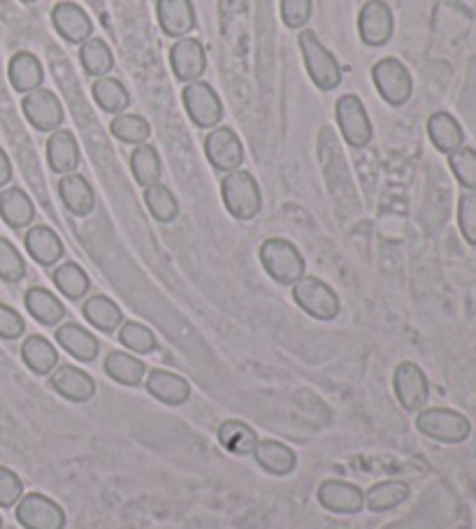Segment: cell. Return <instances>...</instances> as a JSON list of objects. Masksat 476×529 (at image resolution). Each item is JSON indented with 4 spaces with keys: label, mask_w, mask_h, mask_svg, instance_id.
<instances>
[{
    "label": "cell",
    "mask_w": 476,
    "mask_h": 529,
    "mask_svg": "<svg viewBox=\"0 0 476 529\" xmlns=\"http://www.w3.org/2000/svg\"><path fill=\"white\" fill-rule=\"evenodd\" d=\"M298 45L305 70L319 91H335L342 84V65L314 31H302Z\"/></svg>",
    "instance_id": "obj_1"
},
{
    "label": "cell",
    "mask_w": 476,
    "mask_h": 529,
    "mask_svg": "<svg viewBox=\"0 0 476 529\" xmlns=\"http://www.w3.org/2000/svg\"><path fill=\"white\" fill-rule=\"evenodd\" d=\"M221 198L228 214L237 221H251L261 214V186L247 170H233L221 179Z\"/></svg>",
    "instance_id": "obj_2"
},
{
    "label": "cell",
    "mask_w": 476,
    "mask_h": 529,
    "mask_svg": "<svg viewBox=\"0 0 476 529\" xmlns=\"http://www.w3.org/2000/svg\"><path fill=\"white\" fill-rule=\"evenodd\" d=\"M258 258H261V265L268 272V277L281 286H293L295 281L305 277V258H302L298 246L284 237L265 239L261 251H258Z\"/></svg>",
    "instance_id": "obj_3"
},
{
    "label": "cell",
    "mask_w": 476,
    "mask_h": 529,
    "mask_svg": "<svg viewBox=\"0 0 476 529\" xmlns=\"http://www.w3.org/2000/svg\"><path fill=\"white\" fill-rule=\"evenodd\" d=\"M416 430L423 437L442 441V444H460V441L470 437L472 423L460 411L435 407L418 411Z\"/></svg>",
    "instance_id": "obj_4"
},
{
    "label": "cell",
    "mask_w": 476,
    "mask_h": 529,
    "mask_svg": "<svg viewBox=\"0 0 476 529\" xmlns=\"http://www.w3.org/2000/svg\"><path fill=\"white\" fill-rule=\"evenodd\" d=\"M293 300L298 307L305 311L307 316L316 318V321H333L340 314V297L330 288L326 281L319 277H302L295 281Z\"/></svg>",
    "instance_id": "obj_5"
},
{
    "label": "cell",
    "mask_w": 476,
    "mask_h": 529,
    "mask_svg": "<svg viewBox=\"0 0 476 529\" xmlns=\"http://www.w3.org/2000/svg\"><path fill=\"white\" fill-rule=\"evenodd\" d=\"M335 119L344 142L353 149H365L372 142V121L363 100L356 93H344L335 103Z\"/></svg>",
    "instance_id": "obj_6"
},
{
    "label": "cell",
    "mask_w": 476,
    "mask_h": 529,
    "mask_svg": "<svg viewBox=\"0 0 476 529\" xmlns=\"http://www.w3.org/2000/svg\"><path fill=\"white\" fill-rule=\"evenodd\" d=\"M182 103L184 110L189 114V119L193 126L198 128H216L223 119V103L219 98V93L214 91L212 84L198 82L186 84L182 89Z\"/></svg>",
    "instance_id": "obj_7"
},
{
    "label": "cell",
    "mask_w": 476,
    "mask_h": 529,
    "mask_svg": "<svg viewBox=\"0 0 476 529\" xmlns=\"http://www.w3.org/2000/svg\"><path fill=\"white\" fill-rule=\"evenodd\" d=\"M372 82L374 89L379 91V96L391 107H402L409 103L411 91H414V82H411V75L405 68V63L393 59V56L374 63Z\"/></svg>",
    "instance_id": "obj_8"
},
{
    "label": "cell",
    "mask_w": 476,
    "mask_h": 529,
    "mask_svg": "<svg viewBox=\"0 0 476 529\" xmlns=\"http://www.w3.org/2000/svg\"><path fill=\"white\" fill-rule=\"evenodd\" d=\"M205 156L209 165L216 172H233V170H240V165L244 163V147H242V140L237 137V133L233 128H226V126H216L207 133L205 142Z\"/></svg>",
    "instance_id": "obj_9"
},
{
    "label": "cell",
    "mask_w": 476,
    "mask_h": 529,
    "mask_svg": "<svg viewBox=\"0 0 476 529\" xmlns=\"http://www.w3.org/2000/svg\"><path fill=\"white\" fill-rule=\"evenodd\" d=\"M17 520L24 529H63L66 511L42 492H28L17 502Z\"/></svg>",
    "instance_id": "obj_10"
},
{
    "label": "cell",
    "mask_w": 476,
    "mask_h": 529,
    "mask_svg": "<svg viewBox=\"0 0 476 529\" xmlns=\"http://www.w3.org/2000/svg\"><path fill=\"white\" fill-rule=\"evenodd\" d=\"M21 112H24L26 121L40 133H54L66 121V112H63L59 96L49 89L26 93L24 100H21Z\"/></svg>",
    "instance_id": "obj_11"
},
{
    "label": "cell",
    "mask_w": 476,
    "mask_h": 529,
    "mask_svg": "<svg viewBox=\"0 0 476 529\" xmlns=\"http://www.w3.org/2000/svg\"><path fill=\"white\" fill-rule=\"evenodd\" d=\"M393 388L400 407L405 411H421L430 397L428 376L416 362H400L393 374Z\"/></svg>",
    "instance_id": "obj_12"
},
{
    "label": "cell",
    "mask_w": 476,
    "mask_h": 529,
    "mask_svg": "<svg viewBox=\"0 0 476 529\" xmlns=\"http://www.w3.org/2000/svg\"><path fill=\"white\" fill-rule=\"evenodd\" d=\"M393 10L384 0H367L358 14V35L367 47H384L393 38Z\"/></svg>",
    "instance_id": "obj_13"
},
{
    "label": "cell",
    "mask_w": 476,
    "mask_h": 529,
    "mask_svg": "<svg viewBox=\"0 0 476 529\" xmlns=\"http://www.w3.org/2000/svg\"><path fill=\"white\" fill-rule=\"evenodd\" d=\"M170 68L179 82H198L207 70V54L203 42L193 38V35L179 38L175 45L170 47Z\"/></svg>",
    "instance_id": "obj_14"
},
{
    "label": "cell",
    "mask_w": 476,
    "mask_h": 529,
    "mask_svg": "<svg viewBox=\"0 0 476 529\" xmlns=\"http://www.w3.org/2000/svg\"><path fill=\"white\" fill-rule=\"evenodd\" d=\"M52 24L54 31L70 45H82V42L93 38L91 17L82 5L72 3V0H61V3L54 5Z\"/></svg>",
    "instance_id": "obj_15"
},
{
    "label": "cell",
    "mask_w": 476,
    "mask_h": 529,
    "mask_svg": "<svg viewBox=\"0 0 476 529\" xmlns=\"http://www.w3.org/2000/svg\"><path fill=\"white\" fill-rule=\"evenodd\" d=\"M156 19L168 38H186L196 28L193 0H156Z\"/></svg>",
    "instance_id": "obj_16"
},
{
    "label": "cell",
    "mask_w": 476,
    "mask_h": 529,
    "mask_svg": "<svg viewBox=\"0 0 476 529\" xmlns=\"http://www.w3.org/2000/svg\"><path fill=\"white\" fill-rule=\"evenodd\" d=\"M49 386H52L63 400L75 404L91 402L93 397H96V381H93V376H89L84 369H79L75 365L56 367L52 379H49Z\"/></svg>",
    "instance_id": "obj_17"
},
{
    "label": "cell",
    "mask_w": 476,
    "mask_h": 529,
    "mask_svg": "<svg viewBox=\"0 0 476 529\" xmlns=\"http://www.w3.org/2000/svg\"><path fill=\"white\" fill-rule=\"evenodd\" d=\"M319 504L333 513H360L365 506V492L349 481L330 478L321 483Z\"/></svg>",
    "instance_id": "obj_18"
},
{
    "label": "cell",
    "mask_w": 476,
    "mask_h": 529,
    "mask_svg": "<svg viewBox=\"0 0 476 529\" xmlns=\"http://www.w3.org/2000/svg\"><path fill=\"white\" fill-rule=\"evenodd\" d=\"M82 161V151H79L77 137L68 128H59L49 133L47 140V163L56 175H72L79 168Z\"/></svg>",
    "instance_id": "obj_19"
},
{
    "label": "cell",
    "mask_w": 476,
    "mask_h": 529,
    "mask_svg": "<svg viewBox=\"0 0 476 529\" xmlns=\"http://www.w3.org/2000/svg\"><path fill=\"white\" fill-rule=\"evenodd\" d=\"M144 383H147L149 395L168 407H179L191 397L189 381L175 372H168V369H151Z\"/></svg>",
    "instance_id": "obj_20"
},
{
    "label": "cell",
    "mask_w": 476,
    "mask_h": 529,
    "mask_svg": "<svg viewBox=\"0 0 476 529\" xmlns=\"http://www.w3.org/2000/svg\"><path fill=\"white\" fill-rule=\"evenodd\" d=\"M7 77H10L12 89L17 93H31L42 89L45 84V68L40 59L31 52H17L7 63Z\"/></svg>",
    "instance_id": "obj_21"
},
{
    "label": "cell",
    "mask_w": 476,
    "mask_h": 529,
    "mask_svg": "<svg viewBox=\"0 0 476 529\" xmlns=\"http://www.w3.org/2000/svg\"><path fill=\"white\" fill-rule=\"evenodd\" d=\"M0 219L12 230H24L35 219V205L24 188L10 186L0 191Z\"/></svg>",
    "instance_id": "obj_22"
},
{
    "label": "cell",
    "mask_w": 476,
    "mask_h": 529,
    "mask_svg": "<svg viewBox=\"0 0 476 529\" xmlns=\"http://www.w3.org/2000/svg\"><path fill=\"white\" fill-rule=\"evenodd\" d=\"M26 251L42 267H54L63 258V242L49 226H33L24 237Z\"/></svg>",
    "instance_id": "obj_23"
},
{
    "label": "cell",
    "mask_w": 476,
    "mask_h": 529,
    "mask_svg": "<svg viewBox=\"0 0 476 529\" xmlns=\"http://www.w3.org/2000/svg\"><path fill=\"white\" fill-rule=\"evenodd\" d=\"M59 195L68 212L75 216H89L93 209H96V193H93V186L89 184V179L84 175H77V172L61 177Z\"/></svg>",
    "instance_id": "obj_24"
},
{
    "label": "cell",
    "mask_w": 476,
    "mask_h": 529,
    "mask_svg": "<svg viewBox=\"0 0 476 529\" xmlns=\"http://www.w3.org/2000/svg\"><path fill=\"white\" fill-rule=\"evenodd\" d=\"M254 455L258 465L272 476H288L298 467V455H295L293 448H288L277 439H258Z\"/></svg>",
    "instance_id": "obj_25"
},
{
    "label": "cell",
    "mask_w": 476,
    "mask_h": 529,
    "mask_svg": "<svg viewBox=\"0 0 476 529\" xmlns=\"http://www.w3.org/2000/svg\"><path fill=\"white\" fill-rule=\"evenodd\" d=\"M56 342H59L63 349L79 362H91L98 358L100 342L96 339V335H91L89 330L77 323L59 325V328H56Z\"/></svg>",
    "instance_id": "obj_26"
},
{
    "label": "cell",
    "mask_w": 476,
    "mask_h": 529,
    "mask_svg": "<svg viewBox=\"0 0 476 529\" xmlns=\"http://www.w3.org/2000/svg\"><path fill=\"white\" fill-rule=\"evenodd\" d=\"M24 304L28 314H31L40 325H47V328L59 325L63 318H66V307H63V302L52 291H47V288L42 286L28 288L24 295Z\"/></svg>",
    "instance_id": "obj_27"
},
{
    "label": "cell",
    "mask_w": 476,
    "mask_h": 529,
    "mask_svg": "<svg viewBox=\"0 0 476 529\" xmlns=\"http://www.w3.org/2000/svg\"><path fill=\"white\" fill-rule=\"evenodd\" d=\"M82 314L93 328L107 332V335H112V332H117L124 325V311L107 295H91L82 304Z\"/></svg>",
    "instance_id": "obj_28"
},
{
    "label": "cell",
    "mask_w": 476,
    "mask_h": 529,
    "mask_svg": "<svg viewBox=\"0 0 476 529\" xmlns=\"http://www.w3.org/2000/svg\"><path fill=\"white\" fill-rule=\"evenodd\" d=\"M91 96L96 100V105L105 114H124L131 107V93H128L126 84L119 77H98L91 86Z\"/></svg>",
    "instance_id": "obj_29"
},
{
    "label": "cell",
    "mask_w": 476,
    "mask_h": 529,
    "mask_svg": "<svg viewBox=\"0 0 476 529\" xmlns=\"http://www.w3.org/2000/svg\"><path fill=\"white\" fill-rule=\"evenodd\" d=\"M21 358H24L26 367L38 376L52 374L59 367V351L42 335H31L26 339L24 346H21Z\"/></svg>",
    "instance_id": "obj_30"
},
{
    "label": "cell",
    "mask_w": 476,
    "mask_h": 529,
    "mask_svg": "<svg viewBox=\"0 0 476 529\" xmlns=\"http://www.w3.org/2000/svg\"><path fill=\"white\" fill-rule=\"evenodd\" d=\"M105 374L110 376L112 381L121 383V386L135 388L144 381V374H147V367L140 358L126 353V351H110L105 358Z\"/></svg>",
    "instance_id": "obj_31"
},
{
    "label": "cell",
    "mask_w": 476,
    "mask_h": 529,
    "mask_svg": "<svg viewBox=\"0 0 476 529\" xmlns=\"http://www.w3.org/2000/svg\"><path fill=\"white\" fill-rule=\"evenodd\" d=\"M216 437H219V444L233 455H254L258 444L254 427L242 423V420H223Z\"/></svg>",
    "instance_id": "obj_32"
},
{
    "label": "cell",
    "mask_w": 476,
    "mask_h": 529,
    "mask_svg": "<svg viewBox=\"0 0 476 529\" xmlns=\"http://www.w3.org/2000/svg\"><path fill=\"white\" fill-rule=\"evenodd\" d=\"M409 495L411 490L405 481H381L365 492V506L372 513L393 511L400 504H405Z\"/></svg>",
    "instance_id": "obj_33"
},
{
    "label": "cell",
    "mask_w": 476,
    "mask_h": 529,
    "mask_svg": "<svg viewBox=\"0 0 476 529\" xmlns=\"http://www.w3.org/2000/svg\"><path fill=\"white\" fill-rule=\"evenodd\" d=\"M79 63L89 77H107L114 70V54L103 38H89L79 45Z\"/></svg>",
    "instance_id": "obj_34"
},
{
    "label": "cell",
    "mask_w": 476,
    "mask_h": 529,
    "mask_svg": "<svg viewBox=\"0 0 476 529\" xmlns=\"http://www.w3.org/2000/svg\"><path fill=\"white\" fill-rule=\"evenodd\" d=\"M128 163H131V172L135 181L142 188L158 184L163 177L161 154H158V149L151 147V144H137Z\"/></svg>",
    "instance_id": "obj_35"
},
{
    "label": "cell",
    "mask_w": 476,
    "mask_h": 529,
    "mask_svg": "<svg viewBox=\"0 0 476 529\" xmlns=\"http://www.w3.org/2000/svg\"><path fill=\"white\" fill-rule=\"evenodd\" d=\"M428 133L432 144L444 154H453L463 144V130H460L458 121L446 112L432 114L428 121Z\"/></svg>",
    "instance_id": "obj_36"
},
{
    "label": "cell",
    "mask_w": 476,
    "mask_h": 529,
    "mask_svg": "<svg viewBox=\"0 0 476 529\" xmlns=\"http://www.w3.org/2000/svg\"><path fill=\"white\" fill-rule=\"evenodd\" d=\"M52 279H54V286L59 288V293L66 295L68 300H82L91 288L89 274L82 270V265L70 263V260L56 267Z\"/></svg>",
    "instance_id": "obj_37"
},
{
    "label": "cell",
    "mask_w": 476,
    "mask_h": 529,
    "mask_svg": "<svg viewBox=\"0 0 476 529\" xmlns=\"http://www.w3.org/2000/svg\"><path fill=\"white\" fill-rule=\"evenodd\" d=\"M144 202H147V209L158 223H172L179 216V202L175 193L161 181L144 188Z\"/></svg>",
    "instance_id": "obj_38"
},
{
    "label": "cell",
    "mask_w": 476,
    "mask_h": 529,
    "mask_svg": "<svg viewBox=\"0 0 476 529\" xmlns=\"http://www.w3.org/2000/svg\"><path fill=\"white\" fill-rule=\"evenodd\" d=\"M110 133L117 137L119 142L124 144H147L149 135H151V126L149 121L140 117V114H133V112H124V114H117V117L112 119L110 123Z\"/></svg>",
    "instance_id": "obj_39"
},
{
    "label": "cell",
    "mask_w": 476,
    "mask_h": 529,
    "mask_svg": "<svg viewBox=\"0 0 476 529\" xmlns=\"http://www.w3.org/2000/svg\"><path fill=\"white\" fill-rule=\"evenodd\" d=\"M119 342L126 346L128 351L133 353H140V355H147V353H154L156 351V335L151 332L147 325L137 323V321H126L124 325L119 328Z\"/></svg>",
    "instance_id": "obj_40"
},
{
    "label": "cell",
    "mask_w": 476,
    "mask_h": 529,
    "mask_svg": "<svg viewBox=\"0 0 476 529\" xmlns=\"http://www.w3.org/2000/svg\"><path fill=\"white\" fill-rule=\"evenodd\" d=\"M26 277V260L7 237H0V279L19 284Z\"/></svg>",
    "instance_id": "obj_41"
},
{
    "label": "cell",
    "mask_w": 476,
    "mask_h": 529,
    "mask_svg": "<svg viewBox=\"0 0 476 529\" xmlns=\"http://www.w3.org/2000/svg\"><path fill=\"white\" fill-rule=\"evenodd\" d=\"M451 170L453 175L458 177V181L467 188H474L476 191V151L474 149H456L451 154Z\"/></svg>",
    "instance_id": "obj_42"
},
{
    "label": "cell",
    "mask_w": 476,
    "mask_h": 529,
    "mask_svg": "<svg viewBox=\"0 0 476 529\" xmlns=\"http://www.w3.org/2000/svg\"><path fill=\"white\" fill-rule=\"evenodd\" d=\"M314 0H281V19L291 31L305 28L307 21L312 19Z\"/></svg>",
    "instance_id": "obj_43"
},
{
    "label": "cell",
    "mask_w": 476,
    "mask_h": 529,
    "mask_svg": "<svg viewBox=\"0 0 476 529\" xmlns=\"http://www.w3.org/2000/svg\"><path fill=\"white\" fill-rule=\"evenodd\" d=\"M21 497H24V483H21V478L14 474L12 469L0 465V506L10 509Z\"/></svg>",
    "instance_id": "obj_44"
},
{
    "label": "cell",
    "mask_w": 476,
    "mask_h": 529,
    "mask_svg": "<svg viewBox=\"0 0 476 529\" xmlns=\"http://www.w3.org/2000/svg\"><path fill=\"white\" fill-rule=\"evenodd\" d=\"M24 330H26L24 316H21L14 307H10V304L0 302V339L12 342V339H19L24 335Z\"/></svg>",
    "instance_id": "obj_45"
},
{
    "label": "cell",
    "mask_w": 476,
    "mask_h": 529,
    "mask_svg": "<svg viewBox=\"0 0 476 529\" xmlns=\"http://www.w3.org/2000/svg\"><path fill=\"white\" fill-rule=\"evenodd\" d=\"M458 223L467 242L476 244V195L474 193H467L460 198Z\"/></svg>",
    "instance_id": "obj_46"
},
{
    "label": "cell",
    "mask_w": 476,
    "mask_h": 529,
    "mask_svg": "<svg viewBox=\"0 0 476 529\" xmlns=\"http://www.w3.org/2000/svg\"><path fill=\"white\" fill-rule=\"evenodd\" d=\"M12 181V163L10 156L5 154V149L0 147V188H5Z\"/></svg>",
    "instance_id": "obj_47"
},
{
    "label": "cell",
    "mask_w": 476,
    "mask_h": 529,
    "mask_svg": "<svg viewBox=\"0 0 476 529\" xmlns=\"http://www.w3.org/2000/svg\"><path fill=\"white\" fill-rule=\"evenodd\" d=\"M21 3H26V5H31V3H35V0H21Z\"/></svg>",
    "instance_id": "obj_48"
},
{
    "label": "cell",
    "mask_w": 476,
    "mask_h": 529,
    "mask_svg": "<svg viewBox=\"0 0 476 529\" xmlns=\"http://www.w3.org/2000/svg\"><path fill=\"white\" fill-rule=\"evenodd\" d=\"M0 527H3V518H0Z\"/></svg>",
    "instance_id": "obj_49"
}]
</instances>
